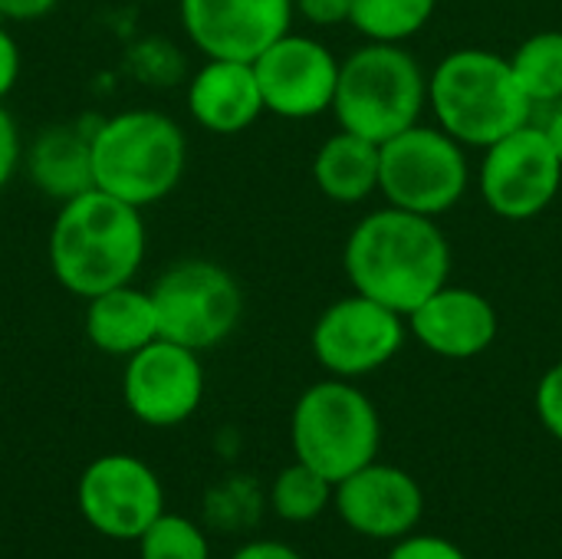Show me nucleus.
Instances as JSON below:
<instances>
[{"instance_id": "1", "label": "nucleus", "mask_w": 562, "mask_h": 559, "mask_svg": "<svg viewBox=\"0 0 562 559\" xmlns=\"http://www.w3.org/2000/svg\"><path fill=\"white\" fill-rule=\"evenodd\" d=\"M342 270L356 293L408 316L448 283L451 244L435 217L385 204L349 231Z\"/></svg>"}, {"instance_id": "2", "label": "nucleus", "mask_w": 562, "mask_h": 559, "mask_svg": "<svg viewBox=\"0 0 562 559\" xmlns=\"http://www.w3.org/2000/svg\"><path fill=\"white\" fill-rule=\"evenodd\" d=\"M46 250L56 283L79 300L125 287L145 260L142 208L89 188L59 204Z\"/></svg>"}, {"instance_id": "3", "label": "nucleus", "mask_w": 562, "mask_h": 559, "mask_svg": "<svg viewBox=\"0 0 562 559\" xmlns=\"http://www.w3.org/2000/svg\"><path fill=\"white\" fill-rule=\"evenodd\" d=\"M435 122L464 148H487L533 122V102L520 89L510 56L464 46L448 53L428 76Z\"/></svg>"}, {"instance_id": "4", "label": "nucleus", "mask_w": 562, "mask_h": 559, "mask_svg": "<svg viewBox=\"0 0 562 559\" xmlns=\"http://www.w3.org/2000/svg\"><path fill=\"white\" fill-rule=\"evenodd\" d=\"M92 185L135 208L168 198L188 165V138L181 125L155 109H128L109 115L89 135Z\"/></svg>"}, {"instance_id": "5", "label": "nucleus", "mask_w": 562, "mask_h": 559, "mask_svg": "<svg viewBox=\"0 0 562 559\" xmlns=\"http://www.w3.org/2000/svg\"><path fill=\"white\" fill-rule=\"evenodd\" d=\"M428 105V76L402 43H369L339 63L333 112L339 128L375 145L418 125Z\"/></svg>"}, {"instance_id": "6", "label": "nucleus", "mask_w": 562, "mask_h": 559, "mask_svg": "<svg viewBox=\"0 0 562 559\" xmlns=\"http://www.w3.org/2000/svg\"><path fill=\"white\" fill-rule=\"evenodd\" d=\"M290 445L296 461L310 465L333 484L372 465L382 448V418L372 399L349 379H323L310 385L290 418Z\"/></svg>"}, {"instance_id": "7", "label": "nucleus", "mask_w": 562, "mask_h": 559, "mask_svg": "<svg viewBox=\"0 0 562 559\" xmlns=\"http://www.w3.org/2000/svg\"><path fill=\"white\" fill-rule=\"evenodd\" d=\"M471 185L464 145L441 125H412L379 145V191L392 208L438 217L448 214Z\"/></svg>"}, {"instance_id": "8", "label": "nucleus", "mask_w": 562, "mask_h": 559, "mask_svg": "<svg viewBox=\"0 0 562 559\" xmlns=\"http://www.w3.org/2000/svg\"><path fill=\"white\" fill-rule=\"evenodd\" d=\"M161 339L194 353L221 346L244 316V293L231 270L214 260H181L148 290Z\"/></svg>"}, {"instance_id": "9", "label": "nucleus", "mask_w": 562, "mask_h": 559, "mask_svg": "<svg viewBox=\"0 0 562 559\" xmlns=\"http://www.w3.org/2000/svg\"><path fill=\"white\" fill-rule=\"evenodd\" d=\"M484 204L501 221H533L560 194L562 161L540 122H527L517 132L484 148L481 161Z\"/></svg>"}, {"instance_id": "10", "label": "nucleus", "mask_w": 562, "mask_h": 559, "mask_svg": "<svg viewBox=\"0 0 562 559\" xmlns=\"http://www.w3.org/2000/svg\"><path fill=\"white\" fill-rule=\"evenodd\" d=\"M405 339L408 323L402 313L352 290L319 313L310 333V349L333 379L356 382L389 366Z\"/></svg>"}, {"instance_id": "11", "label": "nucleus", "mask_w": 562, "mask_h": 559, "mask_svg": "<svg viewBox=\"0 0 562 559\" xmlns=\"http://www.w3.org/2000/svg\"><path fill=\"white\" fill-rule=\"evenodd\" d=\"M76 504L95 534L109 540H138L165 514V491L142 458L102 455L79 474Z\"/></svg>"}, {"instance_id": "12", "label": "nucleus", "mask_w": 562, "mask_h": 559, "mask_svg": "<svg viewBox=\"0 0 562 559\" xmlns=\"http://www.w3.org/2000/svg\"><path fill=\"white\" fill-rule=\"evenodd\" d=\"M122 395L142 425L175 428L188 422L204 399L201 353L158 336L125 359Z\"/></svg>"}, {"instance_id": "13", "label": "nucleus", "mask_w": 562, "mask_h": 559, "mask_svg": "<svg viewBox=\"0 0 562 559\" xmlns=\"http://www.w3.org/2000/svg\"><path fill=\"white\" fill-rule=\"evenodd\" d=\"M339 63L323 40L293 30L283 33L254 59L267 112L303 122L333 109Z\"/></svg>"}, {"instance_id": "14", "label": "nucleus", "mask_w": 562, "mask_h": 559, "mask_svg": "<svg viewBox=\"0 0 562 559\" xmlns=\"http://www.w3.org/2000/svg\"><path fill=\"white\" fill-rule=\"evenodd\" d=\"M181 26L207 59L254 63L293 26V0H181Z\"/></svg>"}, {"instance_id": "15", "label": "nucleus", "mask_w": 562, "mask_h": 559, "mask_svg": "<svg viewBox=\"0 0 562 559\" xmlns=\"http://www.w3.org/2000/svg\"><path fill=\"white\" fill-rule=\"evenodd\" d=\"M333 507L339 521L369 540H402L415 534L425 514V491L422 484L395 468L382 465L379 458L356 474L342 478L333 494Z\"/></svg>"}, {"instance_id": "16", "label": "nucleus", "mask_w": 562, "mask_h": 559, "mask_svg": "<svg viewBox=\"0 0 562 559\" xmlns=\"http://www.w3.org/2000/svg\"><path fill=\"white\" fill-rule=\"evenodd\" d=\"M408 336L441 359H474L487 353L501 333L494 303L471 290L445 283L408 316Z\"/></svg>"}, {"instance_id": "17", "label": "nucleus", "mask_w": 562, "mask_h": 559, "mask_svg": "<svg viewBox=\"0 0 562 559\" xmlns=\"http://www.w3.org/2000/svg\"><path fill=\"white\" fill-rule=\"evenodd\" d=\"M188 112L214 135H237L250 128L267 112L254 63L207 59L188 86Z\"/></svg>"}, {"instance_id": "18", "label": "nucleus", "mask_w": 562, "mask_h": 559, "mask_svg": "<svg viewBox=\"0 0 562 559\" xmlns=\"http://www.w3.org/2000/svg\"><path fill=\"white\" fill-rule=\"evenodd\" d=\"M158 336V313L148 290L125 283L86 300V339L99 353L128 359Z\"/></svg>"}, {"instance_id": "19", "label": "nucleus", "mask_w": 562, "mask_h": 559, "mask_svg": "<svg viewBox=\"0 0 562 559\" xmlns=\"http://www.w3.org/2000/svg\"><path fill=\"white\" fill-rule=\"evenodd\" d=\"M313 181L336 204H362L379 191V145L339 128L313 155Z\"/></svg>"}, {"instance_id": "20", "label": "nucleus", "mask_w": 562, "mask_h": 559, "mask_svg": "<svg viewBox=\"0 0 562 559\" xmlns=\"http://www.w3.org/2000/svg\"><path fill=\"white\" fill-rule=\"evenodd\" d=\"M26 168H30V178L36 181V188L59 201H69V198L95 188L89 135H79L76 128L43 132L26 155Z\"/></svg>"}, {"instance_id": "21", "label": "nucleus", "mask_w": 562, "mask_h": 559, "mask_svg": "<svg viewBox=\"0 0 562 559\" xmlns=\"http://www.w3.org/2000/svg\"><path fill=\"white\" fill-rule=\"evenodd\" d=\"M510 69L533 109L562 102V30H540L527 36L510 56Z\"/></svg>"}, {"instance_id": "22", "label": "nucleus", "mask_w": 562, "mask_h": 559, "mask_svg": "<svg viewBox=\"0 0 562 559\" xmlns=\"http://www.w3.org/2000/svg\"><path fill=\"white\" fill-rule=\"evenodd\" d=\"M438 0H352L349 23L369 43H405L428 26Z\"/></svg>"}, {"instance_id": "23", "label": "nucleus", "mask_w": 562, "mask_h": 559, "mask_svg": "<svg viewBox=\"0 0 562 559\" xmlns=\"http://www.w3.org/2000/svg\"><path fill=\"white\" fill-rule=\"evenodd\" d=\"M333 494H336V484L329 478H323L303 461H293L290 468L277 474L270 504L277 517L286 524H313L326 514V507L333 504Z\"/></svg>"}, {"instance_id": "24", "label": "nucleus", "mask_w": 562, "mask_h": 559, "mask_svg": "<svg viewBox=\"0 0 562 559\" xmlns=\"http://www.w3.org/2000/svg\"><path fill=\"white\" fill-rule=\"evenodd\" d=\"M138 559H211L207 537L181 514H161L142 537Z\"/></svg>"}, {"instance_id": "25", "label": "nucleus", "mask_w": 562, "mask_h": 559, "mask_svg": "<svg viewBox=\"0 0 562 559\" xmlns=\"http://www.w3.org/2000/svg\"><path fill=\"white\" fill-rule=\"evenodd\" d=\"M533 409L540 425L562 445V362L550 366L533 392Z\"/></svg>"}, {"instance_id": "26", "label": "nucleus", "mask_w": 562, "mask_h": 559, "mask_svg": "<svg viewBox=\"0 0 562 559\" xmlns=\"http://www.w3.org/2000/svg\"><path fill=\"white\" fill-rule=\"evenodd\" d=\"M385 559H468L458 544H451L448 537H435V534H408L402 540H395V547L389 550Z\"/></svg>"}, {"instance_id": "27", "label": "nucleus", "mask_w": 562, "mask_h": 559, "mask_svg": "<svg viewBox=\"0 0 562 559\" xmlns=\"http://www.w3.org/2000/svg\"><path fill=\"white\" fill-rule=\"evenodd\" d=\"M293 7L313 26H339L352 16V0H293Z\"/></svg>"}, {"instance_id": "28", "label": "nucleus", "mask_w": 562, "mask_h": 559, "mask_svg": "<svg viewBox=\"0 0 562 559\" xmlns=\"http://www.w3.org/2000/svg\"><path fill=\"white\" fill-rule=\"evenodd\" d=\"M16 165H20V132H16L13 115L0 102V191L10 185Z\"/></svg>"}, {"instance_id": "29", "label": "nucleus", "mask_w": 562, "mask_h": 559, "mask_svg": "<svg viewBox=\"0 0 562 559\" xmlns=\"http://www.w3.org/2000/svg\"><path fill=\"white\" fill-rule=\"evenodd\" d=\"M20 46L13 40V33L3 26V16H0V102L13 92L16 79H20Z\"/></svg>"}, {"instance_id": "30", "label": "nucleus", "mask_w": 562, "mask_h": 559, "mask_svg": "<svg viewBox=\"0 0 562 559\" xmlns=\"http://www.w3.org/2000/svg\"><path fill=\"white\" fill-rule=\"evenodd\" d=\"M59 0H0L3 20H40L46 16Z\"/></svg>"}, {"instance_id": "31", "label": "nucleus", "mask_w": 562, "mask_h": 559, "mask_svg": "<svg viewBox=\"0 0 562 559\" xmlns=\"http://www.w3.org/2000/svg\"><path fill=\"white\" fill-rule=\"evenodd\" d=\"M231 559H303L293 547L286 544H277V540H254V544H244Z\"/></svg>"}, {"instance_id": "32", "label": "nucleus", "mask_w": 562, "mask_h": 559, "mask_svg": "<svg viewBox=\"0 0 562 559\" xmlns=\"http://www.w3.org/2000/svg\"><path fill=\"white\" fill-rule=\"evenodd\" d=\"M540 128L547 132L550 145L557 148V155H560V161H562V102L550 105V112H547V119L540 122Z\"/></svg>"}]
</instances>
